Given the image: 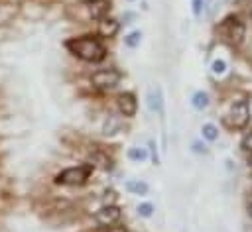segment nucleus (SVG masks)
Returning <instances> with one entry per match:
<instances>
[{
  "instance_id": "1",
  "label": "nucleus",
  "mask_w": 252,
  "mask_h": 232,
  "mask_svg": "<svg viewBox=\"0 0 252 232\" xmlns=\"http://www.w3.org/2000/svg\"><path fill=\"white\" fill-rule=\"evenodd\" d=\"M63 47L77 59H81L83 63H91V65H98L106 59V45L98 35L93 33H85V35H75L65 39Z\"/></svg>"
},
{
  "instance_id": "2",
  "label": "nucleus",
  "mask_w": 252,
  "mask_h": 232,
  "mask_svg": "<svg viewBox=\"0 0 252 232\" xmlns=\"http://www.w3.org/2000/svg\"><path fill=\"white\" fill-rule=\"evenodd\" d=\"M93 171H94V165L89 163V161H85V163H79V165H71V167L61 169L53 177V181H55V185H63V187H81V185H85L91 179Z\"/></svg>"
},
{
  "instance_id": "3",
  "label": "nucleus",
  "mask_w": 252,
  "mask_h": 232,
  "mask_svg": "<svg viewBox=\"0 0 252 232\" xmlns=\"http://www.w3.org/2000/svg\"><path fill=\"white\" fill-rule=\"evenodd\" d=\"M250 118H252V110L248 100H234L228 112L222 116V122L230 130H246V126L250 124Z\"/></svg>"
},
{
  "instance_id": "4",
  "label": "nucleus",
  "mask_w": 252,
  "mask_h": 232,
  "mask_svg": "<svg viewBox=\"0 0 252 232\" xmlns=\"http://www.w3.org/2000/svg\"><path fill=\"white\" fill-rule=\"evenodd\" d=\"M89 81L98 90H112L120 85L122 73L116 67H102V69H96L94 73H91Z\"/></svg>"
},
{
  "instance_id": "5",
  "label": "nucleus",
  "mask_w": 252,
  "mask_h": 232,
  "mask_svg": "<svg viewBox=\"0 0 252 232\" xmlns=\"http://www.w3.org/2000/svg\"><path fill=\"white\" fill-rule=\"evenodd\" d=\"M222 35H224V39L230 45H234V47L242 45V41L246 37V26H244V22L238 16H228L222 22Z\"/></svg>"
},
{
  "instance_id": "6",
  "label": "nucleus",
  "mask_w": 252,
  "mask_h": 232,
  "mask_svg": "<svg viewBox=\"0 0 252 232\" xmlns=\"http://www.w3.org/2000/svg\"><path fill=\"white\" fill-rule=\"evenodd\" d=\"M93 218H94V224L104 230V228H108V226L120 222V218H122V208H120L118 204H102V206L94 212Z\"/></svg>"
},
{
  "instance_id": "7",
  "label": "nucleus",
  "mask_w": 252,
  "mask_h": 232,
  "mask_svg": "<svg viewBox=\"0 0 252 232\" xmlns=\"http://www.w3.org/2000/svg\"><path fill=\"white\" fill-rule=\"evenodd\" d=\"M116 110L124 118H134L138 114V98L134 92L124 90L116 96Z\"/></svg>"
},
{
  "instance_id": "8",
  "label": "nucleus",
  "mask_w": 252,
  "mask_h": 232,
  "mask_svg": "<svg viewBox=\"0 0 252 232\" xmlns=\"http://www.w3.org/2000/svg\"><path fill=\"white\" fill-rule=\"evenodd\" d=\"M124 116H120L118 112H108L106 116H104V120H102V136H106V138H112V136H116V134H120V132H124Z\"/></svg>"
},
{
  "instance_id": "9",
  "label": "nucleus",
  "mask_w": 252,
  "mask_h": 232,
  "mask_svg": "<svg viewBox=\"0 0 252 232\" xmlns=\"http://www.w3.org/2000/svg\"><path fill=\"white\" fill-rule=\"evenodd\" d=\"M148 106H150L152 112H156L159 116L161 122L165 120V100H163L161 87H156V88L150 90V94H148Z\"/></svg>"
},
{
  "instance_id": "10",
  "label": "nucleus",
  "mask_w": 252,
  "mask_h": 232,
  "mask_svg": "<svg viewBox=\"0 0 252 232\" xmlns=\"http://www.w3.org/2000/svg\"><path fill=\"white\" fill-rule=\"evenodd\" d=\"M118 31H120V22L116 20V18H110V16H106V18H102L100 22H98V37L100 39H112V37H116L118 35Z\"/></svg>"
},
{
  "instance_id": "11",
  "label": "nucleus",
  "mask_w": 252,
  "mask_h": 232,
  "mask_svg": "<svg viewBox=\"0 0 252 232\" xmlns=\"http://www.w3.org/2000/svg\"><path fill=\"white\" fill-rule=\"evenodd\" d=\"M110 0H94L91 4H87V12H89V18L94 20V22H100L102 18H106L110 14Z\"/></svg>"
},
{
  "instance_id": "12",
  "label": "nucleus",
  "mask_w": 252,
  "mask_h": 232,
  "mask_svg": "<svg viewBox=\"0 0 252 232\" xmlns=\"http://www.w3.org/2000/svg\"><path fill=\"white\" fill-rule=\"evenodd\" d=\"M124 189L130 193V195H136V197H146L150 193V185L142 179H128L124 183Z\"/></svg>"
},
{
  "instance_id": "13",
  "label": "nucleus",
  "mask_w": 252,
  "mask_h": 232,
  "mask_svg": "<svg viewBox=\"0 0 252 232\" xmlns=\"http://www.w3.org/2000/svg\"><path fill=\"white\" fill-rule=\"evenodd\" d=\"M89 163H93L94 167H96V165H100L102 169H108V167L112 165V161H110V157H108L106 153H102L100 149H93V151H91V157H89Z\"/></svg>"
},
{
  "instance_id": "14",
  "label": "nucleus",
  "mask_w": 252,
  "mask_h": 232,
  "mask_svg": "<svg viewBox=\"0 0 252 232\" xmlns=\"http://www.w3.org/2000/svg\"><path fill=\"white\" fill-rule=\"evenodd\" d=\"M191 106H193L195 110H205V108L209 106V94L203 92V90L193 92V96H191Z\"/></svg>"
},
{
  "instance_id": "15",
  "label": "nucleus",
  "mask_w": 252,
  "mask_h": 232,
  "mask_svg": "<svg viewBox=\"0 0 252 232\" xmlns=\"http://www.w3.org/2000/svg\"><path fill=\"white\" fill-rule=\"evenodd\" d=\"M128 159L130 161H134V163H142V161H146L150 155H148V147H130L128 149Z\"/></svg>"
},
{
  "instance_id": "16",
  "label": "nucleus",
  "mask_w": 252,
  "mask_h": 232,
  "mask_svg": "<svg viewBox=\"0 0 252 232\" xmlns=\"http://www.w3.org/2000/svg\"><path fill=\"white\" fill-rule=\"evenodd\" d=\"M201 136L207 140V142H215L219 138V128L213 124V122H207L201 126Z\"/></svg>"
},
{
  "instance_id": "17",
  "label": "nucleus",
  "mask_w": 252,
  "mask_h": 232,
  "mask_svg": "<svg viewBox=\"0 0 252 232\" xmlns=\"http://www.w3.org/2000/svg\"><path fill=\"white\" fill-rule=\"evenodd\" d=\"M140 41H142V31L140 29H134V31L124 35V45L130 47V49H136L140 45Z\"/></svg>"
},
{
  "instance_id": "18",
  "label": "nucleus",
  "mask_w": 252,
  "mask_h": 232,
  "mask_svg": "<svg viewBox=\"0 0 252 232\" xmlns=\"http://www.w3.org/2000/svg\"><path fill=\"white\" fill-rule=\"evenodd\" d=\"M100 203H102V204H118V193H116L112 187L104 189L102 195H100Z\"/></svg>"
},
{
  "instance_id": "19",
  "label": "nucleus",
  "mask_w": 252,
  "mask_h": 232,
  "mask_svg": "<svg viewBox=\"0 0 252 232\" xmlns=\"http://www.w3.org/2000/svg\"><path fill=\"white\" fill-rule=\"evenodd\" d=\"M136 212L142 218H152L154 216V204L152 203H140L138 208H136Z\"/></svg>"
},
{
  "instance_id": "20",
  "label": "nucleus",
  "mask_w": 252,
  "mask_h": 232,
  "mask_svg": "<svg viewBox=\"0 0 252 232\" xmlns=\"http://www.w3.org/2000/svg\"><path fill=\"white\" fill-rule=\"evenodd\" d=\"M148 155L152 157V163H154V165H158V163H159L158 145H156V142H154V140H150V142H148Z\"/></svg>"
},
{
  "instance_id": "21",
  "label": "nucleus",
  "mask_w": 252,
  "mask_h": 232,
  "mask_svg": "<svg viewBox=\"0 0 252 232\" xmlns=\"http://www.w3.org/2000/svg\"><path fill=\"white\" fill-rule=\"evenodd\" d=\"M240 147H242L244 151H248V153L252 151V128L242 136V140H240Z\"/></svg>"
},
{
  "instance_id": "22",
  "label": "nucleus",
  "mask_w": 252,
  "mask_h": 232,
  "mask_svg": "<svg viewBox=\"0 0 252 232\" xmlns=\"http://www.w3.org/2000/svg\"><path fill=\"white\" fill-rule=\"evenodd\" d=\"M211 69H213V73H215V75H222V73L226 71V63H224L222 59H217V61H213Z\"/></svg>"
},
{
  "instance_id": "23",
  "label": "nucleus",
  "mask_w": 252,
  "mask_h": 232,
  "mask_svg": "<svg viewBox=\"0 0 252 232\" xmlns=\"http://www.w3.org/2000/svg\"><path fill=\"white\" fill-rule=\"evenodd\" d=\"M203 8H205V0H193V16L199 18L203 14Z\"/></svg>"
},
{
  "instance_id": "24",
  "label": "nucleus",
  "mask_w": 252,
  "mask_h": 232,
  "mask_svg": "<svg viewBox=\"0 0 252 232\" xmlns=\"http://www.w3.org/2000/svg\"><path fill=\"white\" fill-rule=\"evenodd\" d=\"M104 232H128V228L124 226V224H112V226H108V228H104Z\"/></svg>"
},
{
  "instance_id": "25",
  "label": "nucleus",
  "mask_w": 252,
  "mask_h": 232,
  "mask_svg": "<svg viewBox=\"0 0 252 232\" xmlns=\"http://www.w3.org/2000/svg\"><path fill=\"white\" fill-rule=\"evenodd\" d=\"M134 18H136V14H134V12H124V16H122V22H120V24H132V22H134Z\"/></svg>"
},
{
  "instance_id": "26",
  "label": "nucleus",
  "mask_w": 252,
  "mask_h": 232,
  "mask_svg": "<svg viewBox=\"0 0 252 232\" xmlns=\"http://www.w3.org/2000/svg\"><path fill=\"white\" fill-rule=\"evenodd\" d=\"M193 151L195 153H207V147L201 142H193Z\"/></svg>"
},
{
  "instance_id": "27",
  "label": "nucleus",
  "mask_w": 252,
  "mask_h": 232,
  "mask_svg": "<svg viewBox=\"0 0 252 232\" xmlns=\"http://www.w3.org/2000/svg\"><path fill=\"white\" fill-rule=\"evenodd\" d=\"M248 216H250V218H252V203H250V204H248Z\"/></svg>"
},
{
  "instance_id": "28",
  "label": "nucleus",
  "mask_w": 252,
  "mask_h": 232,
  "mask_svg": "<svg viewBox=\"0 0 252 232\" xmlns=\"http://www.w3.org/2000/svg\"><path fill=\"white\" fill-rule=\"evenodd\" d=\"M79 2H83V4H91V2H94V0H79Z\"/></svg>"
},
{
  "instance_id": "29",
  "label": "nucleus",
  "mask_w": 252,
  "mask_h": 232,
  "mask_svg": "<svg viewBox=\"0 0 252 232\" xmlns=\"http://www.w3.org/2000/svg\"><path fill=\"white\" fill-rule=\"evenodd\" d=\"M248 163H252V151L248 153Z\"/></svg>"
},
{
  "instance_id": "30",
  "label": "nucleus",
  "mask_w": 252,
  "mask_h": 232,
  "mask_svg": "<svg viewBox=\"0 0 252 232\" xmlns=\"http://www.w3.org/2000/svg\"><path fill=\"white\" fill-rule=\"evenodd\" d=\"M250 20H252V8H250Z\"/></svg>"
},
{
  "instance_id": "31",
  "label": "nucleus",
  "mask_w": 252,
  "mask_h": 232,
  "mask_svg": "<svg viewBox=\"0 0 252 232\" xmlns=\"http://www.w3.org/2000/svg\"><path fill=\"white\" fill-rule=\"evenodd\" d=\"M128 2H134V0H128Z\"/></svg>"
}]
</instances>
